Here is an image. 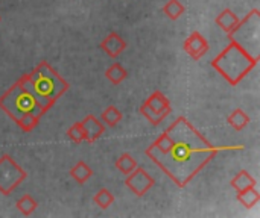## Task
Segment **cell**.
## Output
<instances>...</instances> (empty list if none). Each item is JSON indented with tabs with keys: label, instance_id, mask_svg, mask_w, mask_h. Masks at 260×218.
Segmentation results:
<instances>
[{
	"label": "cell",
	"instance_id": "obj_19",
	"mask_svg": "<svg viewBox=\"0 0 260 218\" xmlns=\"http://www.w3.org/2000/svg\"><path fill=\"white\" fill-rule=\"evenodd\" d=\"M15 206H17V209L23 214V215H30V214H34L35 212V209H37V202L34 200V197L32 196H29V194H24V196H21L18 200H17V203H15Z\"/></svg>",
	"mask_w": 260,
	"mask_h": 218
},
{
	"label": "cell",
	"instance_id": "obj_21",
	"mask_svg": "<svg viewBox=\"0 0 260 218\" xmlns=\"http://www.w3.org/2000/svg\"><path fill=\"white\" fill-rule=\"evenodd\" d=\"M102 121L107 124V126H110V127H114V126H117L119 123H120V120H122V112L116 108V106H108L107 109H104L102 111Z\"/></svg>",
	"mask_w": 260,
	"mask_h": 218
},
{
	"label": "cell",
	"instance_id": "obj_6",
	"mask_svg": "<svg viewBox=\"0 0 260 218\" xmlns=\"http://www.w3.org/2000/svg\"><path fill=\"white\" fill-rule=\"evenodd\" d=\"M26 178L27 173L9 155L0 158V193L3 196H9Z\"/></svg>",
	"mask_w": 260,
	"mask_h": 218
},
{
	"label": "cell",
	"instance_id": "obj_3",
	"mask_svg": "<svg viewBox=\"0 0 260 218\" xmlns=\"http://www.w3.org/2000/svg\"><path fill=\"white\" fill-rule=\"evenodd\" d=\"M257 62L259 59L250 56L238 44L230 41V44L210 64L230 85L236 86L257 65Z\"/></svg>",
	"mask_w": 260,
	"mask_h": 218
},
{
	"label": "cell",
	"instance_id": "obj_15",
	"mask_svg": "<svg viewBox=\"0 0 260 218\" xmlns=\"http://www.w3.org/2000/svg\"><path fill=\"white\" fill-rule=\"evenodd\" d=\"M70 176H72L79 185H84V184L93 176V170H91L84 161H79V162H76V164L72 167Z\"/></svg>",
	"mask_w": 260,
	"mask_h": 218
},
{
	"label": "cell",
	"instance_id": "obj_9",
	"mask_svg": "<svg viewBox=\"0 0 260 218\" xmlns=\"http://www.w3.org/2000/svg\"><path fill=\"white\" fill-rule=\"evenodd\" d=\"M183 49L192 59L198 61L209 52V42L200 32H192L186 38V41L183 44Z\"/></svg>",
	"mask_w": 260,
	"mask_h": 218
},
{
	"label": "cell",
	"instance_id": "obj_18",
	"mask_svg": "<svg viewBox=\"0 0 260 218\" xmlns=\"http://www.w3.org/2000/svg\"><path fill=\"white\" fill-rule=\"evenodd\" d=\"M114 165H116V168H117L120 173L129 175V173L137 167V162H136V159H134L129 153H123V155L119 156V159H116Z\"/></svg>",
	"mask_w": 260,
	"mask_h": 218
},
{
	"label": "cell",
	"instance_id": "obj_22",
	"mask_svg": "<svg viewBox=\"0 0 260 218\" xmlns=\"http://www.w3.org/2000/svg\"><path fill=\"white\" fill-rule=\"evenodd\" d=\"M93 200H94V203H96L99 208L108 209V208L114 203V196H113L107 188H102V190H99V191L94 194Z\"/></svg>",
	"mask_w": 260,
	"mask_h": 218
},
{
	"label": "cell",
	"instance_id": "obj_1",
	"mask_svg": "<svg viewBox=\"0 0 260 218\" xmlns=\"http://www.w3.org/2000/svg\"><path fill=\"white\" fill-rule=\"evenodd\" d=\"M171 146L166 153L149 156L166 176L178 187L184 188L215 156L222 150H242L244 146L218 147L209 143L186 117H178L169 127Z\"/></svg>",
	"mask_w": 260,
	"mask_h": 218
},
{
	"label": "cell",
	"instance_id": "obj_2",
	"mask_svg": "<svg viewBox=\"0 0 260 218\" xmlns=\"http://www.w3.org/2000/svg\"><path fill=\"white\" fill-rule=\"evenodd\" d=\"M18 82L46 112L69 90V83L46 61H41L30 73L21 76Z\"/></svg>",
	"mask_w": 260,
	"mask_h": 218
},
{
	"label": "cell",
	"instance_id": "obj_8",
	"mask_svg": "<svg viewBox=\"0 0 260 218\" xmlns=\"http://www.w3.org/2000/svg\"><path fill=\"white\" fill-rule=\"evenodd\" d=\"M155 181L154 178H151L145 168L142 167H136L129 175H126L125 179V185L139 197H143L152 187H154Z\"/></svg>",
	"mask_w": 260,
	"mask_h": 218
},
{
	"label": "cell",
	"instance_id": "obj_5",
	"mask_svg": "<svg viewBox=\"0 0 260 218\" xmlns=\"http://www.w3.org/2000/svg\"><path fill=\"white\" fill-rule=\"evenodd\" d=\"M227 35L232 42L260 61V11L257 8L251 9L244 20H239L238 26Z\"/></svg>",
	"mask_w": 260,
	"mask_h": 218
},
{
	"label": "cell",
	"instance_id": "obj_10",
	"mask_svg": "<svg viewBox=\"0 0 260 218\" xmlns=\"http://www.w3.org/2000/svg\"><path fill=\"white\" fill-rule=\"evenodd\" d=\"M81 127L84 130V137L87 143H94L98 141L104 132H105V126L104 123H101L94 115H87L82 121H81Z\"/></svg>",
	"mask_w": 260,
	"mask_h": 218
},
{
	"label": "cell",
	"instance_id": "obj_16",
	"mask_svg": "<svg viewBox=\"0 0 260 218\" xmlns=\"http://www.w3.org/2000/svg\"><path fill=\"white\" fill-rule=\"evenodd\" d=\"M227 123L235 129V130H242L248 126L250 123V117L245 111L242 109H235L229 117H227Z\"/></svg>",
	"mask_w": 260,
	"mask_h": 218
},
{
	"label": "cell",
	"instance_id": "obj_11",
	"mask_svg": "<svg viewBox=\"0 0 260 218\" xmlns=\"http://www.w3.org/2000/svg\"><path fill=\"white\" fill-rule=\"evenodd\" d=\"M99 47H101L108 56L117 58V56L126 49V42H125V39H123L119 33L111 32V33L99 44Z\"/></svg>",
	"mask_w": 260,
	"mask_h": 218
},
{
	"label": "cell",
	"instance_id": "obj_20",
	"mask_svg": "<svg viewBox=\"0 0 260 218\" xmlns=\"http://www.w3.org/2000/svg\"><path fill=\"white\" fill-rule=\"evenodd\" d=\"M186 8L180 0H169L165 6H163V12L171 18V20H178L183 14H184Z\"/></svg>",
	"mask_w": 260,
	"mask_h": 218
},
{
	"label": "cell",
	"instance_id": "obj_13",
	"mask_svg": "<svg viewBox=\"0 0 260 218\" xmlns=\"http://www.w3.org/2000/svg\"><path fill=\"white\" fill-rule=\"evenodd\" d=\"M236 199L242 206H245L247 209H251L260 202V194L256 190V187H251V188H247L244 191H238Z\"/></svg>",
	"mask_w": 260,
	"mask_h": 218
},
{
	"label": "cell",
	"instance_id": "obj_17",
	"mask_svg": "<svg viewBox=\"0 0 260 218\" xmlns=\"http://www.w3.org/2000/svg\"><path fill=\"white\" fill-rule=\"evenodd\" d=\"M105 76H107V79H108L113 85H119V83H122V82L126 79L128 73H126V70H125L119 62H114L111 67L107 68Z\"/></svg>",
	"mask_w": 260,
	"mask_h": 218
},
{
	"label": "cell",
	"instance_id": "obj_7",
	"mask_svg": "<svg viewBox=\"0 0 260 218\" xmlns=\"http://www.w3.org/2000/svg\"><path fill=\"white\" fill-rule=\"evenodd\" d=\"M171 112V102L161 91H154L140 106V114L154 126H158Z\"/></svg>",
	"mask_w": 260,
	"mask_h": 218
},
{
	"label": "cell",
	"instance_id": "obj_4",
	"mask_svg": "<svg viewBox=\"0 0 260 218\" xmlns=\"http://www.w3.org/2000/svg\"><path fill=\"white\" fill-rule=\"evenodd\" d=\"M0 109L5 111L14 121L29 114L38 115L40 118L46 114V111L35 102V99L18 80L0 97Z\"/></svg>",
	"mask_w": 260,
	"mask_h": 218
},
{
	"label": "cell",
	"instance_id": "obj_12",
	"mask_svg": "<svg viewBox=\"0 0 260 218\" xmlns=\"http://www.w3.org/2000/svg\"><path fill=\"white\" fill-rule=\"evenodd\" d=\"M216 24L225 32V33H229V32H232L236 26H238V23H239V17L232 11V9H224L218 17H216Z\"/></svg>",
	"mask_w": 260,
	"mask_h": 218
},
{
	"label": "cell",
	"instance_id": "obj_14",
	"mask_svg": "<svg viewBox=\"0 0 260 218\" xmlns=\"http://www.w3.org/2000/svg\"><path fill=\"white\" fill-rule=\"evenodd\" d=\"M232 187L238 191H244L247 188H251V187H256V179L247 171V170H241L233 179H232Z\"/></svg>",
	"mask_w": 260,
	"mask_h": 218
},
{
	"label": "cell",
	"instance_id": "obj_24",
	"mask_svg": "<svg viewBox=\"0 0 260 218\" xmlns=\"http://www.w3.org/2000/svg\"><path fill=\"white\" fill-rule=\"evenodd\" d=\"M67 138L75 143V144H79L82 141H85V137H84V130L81 127V121L78 123H73L69 129H67Z\"/></svg>",
	"mask_w": 260,
	"mask_h": 218
},
{
	"label": "cell",
	"instance_id": "obj_23",
	"mask_svg": "<svg viewBox=\"0 0 260 218\" xmlns=\"http://www.w3.org/2000/svg\"><path fill=\"white\" fill-rule=\"evenodd\" d=\"M38 121H40V117H38V115L29 114V115L21 117V118L17 120L15 123H17V126H18L23 132H30V130H34V129L37 127Z\"/></svg>",
	"mask_w": 260,
	"mask_h": 218
}]
</instances>
